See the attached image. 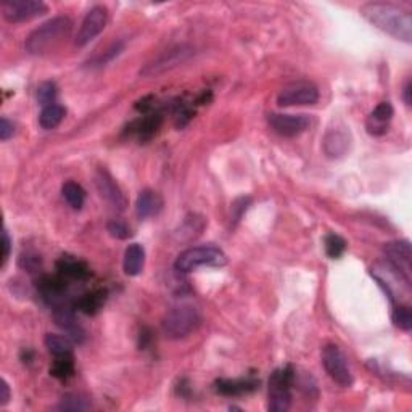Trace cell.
Returning <instances> with one entry per match:
<instances>
[{
  "instance_id": "obj_2",
  "label": "cell",
  "mask_w": 412,
  "mask_h": 412,
  "mask_svg": "<svg viewBox=\"0 0 412 412\" xmlns=\"http://www.w3.org/2000/svg\"><path fill=\"white\" fill-rule=\"evenodd\" d=\"M73 29V21L68 17H55L41 26L26 37L24 48L31 55H46L55 50L70 36Z\"/></svg>"
},
{
  "instance_id": "obj_5",
  "label": "cell",
  "mask_w": 412,
  "mask_h": 412,
  "mask_svg": "<svg viewBox=\"0 0 412 412\" xmlns=\"http://www.w3.org/2000/svg\"><path fill=\"white\" fill-rule=\"evenodd\" d=\"M295 379L290 366L272 372L269 379V411L285 412L292 404V384Z\"/></svg>"
},
{
  "instance_id": "obj_22",
  "label": "cell",
  "mask_w": 412,
  "mask_h": 412,
  "mask_svg": "<svg viewBox=\"0 0 412 412\" xmlns=\"http://www.w3.org/2000/svg\"><path fill=\"white\" fill-rule=\"evenodd\" d=\"M106 300V292L105 290H94L82 295L79 300L76 301V308L79 309L81 312L87 314V316H94L105 305Z\"/></svg>"
},
{
  "instance_id": "obj_19",
  "label": "cell",
  "mask_w": 412,
  "mask_h": 412,
  "mask_svg": "<svg viewBox=\"0 0 412 412\" xmlns=\"http://www.w3.org/2000/svg\"><path fill=\"white\" fill-rule=\"evenodd\" d=\"M57 271L62 277L70 279V281H86L91 276L87 264L73 256H63L57 263Z\"/></svg>"
},
{
  "instance_id": "obj_20",
  "label": "cell",
  "mask_w": 412,
  "mask_h": 412,
  "mask_svg": "<svg viewBox=\"0 0 412 412\" xmlns=\"http://www.w3.org/2000/svg\"><path fill=\"white\" fill-rule=\"evenodd\" d=\"M145 263V250L139 243H132L126 248L124 252V263H122V268H124V272L127 276H139L144 269Z\"/></svg>"
},
{
  "instance_id": "obj_10",
  "label": "cell",
  "mask_w": 412,
  "mask_h": 412,
  "mask_svg": "<svg viewBox=\"0 0 412 412\" xmlns=\"http://www.w3.org/2000/svg\"><path fill=\"white\" fill-rule=\"evenodd\" d=\"M384 253L390 268L396 274H400L406 282L411 283L412 272V252L408 240H395V242L385 243Z\"/></svg>"
},
{
  "instance_id": "obj_38",
  "label": "cell",
  "mask_w": 412,
  "mask_h": 412,
  "mask_svg": "<svg viewBox=\"0 0 412 412\" xmlns=\"http://www.w3.org/2000/svg\"><path fill=\"white\" fill-rule=\"evenodd\" d=\"M403 95H404V102H406V105L408 106H411V82H408V84H406V87H404V92H403Z\"/></svg>"
},
{
  "instance_id": "obj_6",
  "label": "cell",
  "mask_w": 412,
  "mask_h": 412,
  "mask_svg": "<svg viewBox=\"0 0 412 412\" xmlns=\"http://www.w3.org/2000/svg\"><path fill=\"white\" fill-rule=\"evenodd\" d=\"M322 366L328 377L338 384L343 388L353 385V374L350 366H348V359L340 348L337 345H327L322 350Z\"/></svg>"
},
{
  "instance_id": "obj_33",
  "label": "cell",
  "mask_w": 412,
  "mask_h": 412,
  "mask_svg": "<svg viewBox=\"0 0 412 412\" xmlns=\"http://www.w3.org/2000/svg\"><path fill=\"white\" fill-rule=\"evenodd\" d=\"M122 48H124V46H122V42L111 44V46L108 47L105 52H103V55L95 58V63H97V65H100V66L102 65H106V63H110L113 60V58L120 55V53L122 52Z\"/></svg>"
},
{
  "instance_id": "obj_34",
  "label": "cell",
  "mask_w": 412,
  "mask_h": 412,
  "mask_svg": "<svg viewBox=\"0 0 412 412\" xmlns=\"http://www.w3.org/2000/svg\"><path fill=\"white\" fill-rule=\"evenodd\" d=\"M19 266L23 269H28L29 272L36 271V269L41 266V258L36 256V254H21V258H19Z\"/></svg>"
},
{
  "instance_id": "obj_26",
  "label": "cell",
  "mask_w": 412,
  "mask_h": 412,
  "mask_svg": "<svg viewBox=\"0 0 412 412\" xmlns=\"http://www.w3.org/2000/svg\"><path fill=\"white\" fill-rule=\"evenodd\" d=\"M52 377H55L58 380H66L75 374V361H73V355L70 356H58L53 361L50 367Z\"/></svg>"
},
{
  "instance_id": "obj_31",
  "label": "cell",
  "mask_w": 412,
  "mask_h": 412,
  "mask_svg": "<svg viewBox=\"0 0 412 412\" xmlns=\"http://www.w3.org/2000/svg\"><path fill=\"white\" fill-rule=\"evenodd\" d=\"M57 94V86L50 81L42 82V84L37 87V100L42 106H48L52 105V103H55Z\"/></svg>"
},
{
  "instance_id": "obj_18",
  "label": "cell",
  "mask_w": 412,
  "mask_h": 412,
  "mask_svg": "<svg viewBox=\"0 0 412 412\" xmlns=\"http://www.w3.org/2000/svg\"><path fill=\"white\" fill-rule=\"evenodd\" d=\"M163 208V200L155 190H142L135 202V214L139 219H149L156 216Z\"/></svg>"
},
{
  "instance_id": "obj_15",
  "label": "cell",
  "mask_w": 412,
  "mask_h": 412,
  "mask_svg": "<svg viewBox=\"0 0 412 412\" xmlns=\"http://www.w3.org/2000/svg\"><path fill=\"white\" fill-rule=\"evenodd\" d=\"M324 151L328 158H341L350 151L351 137L343 127H332L324 135Z\"/></svg>"
},
{
  "instance_id": "obj_4",
  "label": "cell",
  "mask_w": 412,
  "mask_h": 412,
  "mask_svg": "<svg viewBox=\"0 0 412 412\" xmlns=\"http://www.w3.org/2000/svg\"><path fill=\"white\" fill-rule=\"evenodd\" d=\"M227 263V258L223 250L216 247H194L182 252L176 259L174 268L176 271L187 274L192 272L195 269L211 266V268H221Z\"/></svg>"
},
{
  "instance_id": "obj_25",
  "label": "cell",
  "mask_w": 412,
  "mask_h": 412,
  "mask_svg": "<svg viewBox=\"0 0 412 412\" xmlns=\"http://www.w3.org/2000/svg\"><path fill=\"white\" fill-rule=\"evenodd\" d=\"M62 192L68 205H70L73 209L82 208V205L86 202V192L79 184L75 182V180H68V182L63 184Z\"/></svg>"
},
{
  "instance_id": "obj_28",
  "label": "cell",
  "mask_w": 412,
  "mask_h": 412,
  "mask_svg": "<svg viewBox=\"0 0 412 412\" xmlns=\"http://www.w3.org/2000/svg\"><path fill=\"white\" fill-rule=\"evenodd\" d=\"M57 409L58 411H73V412L87 411V409H91V401L81 395H68L60 401V404L57 406Z\"/></svg>"
},
{
  "instance_id": "obj_14",
  "label": "cell",
  "mask_w": 412,
  "mask_h": 412,
  "mask_svg": "<svg viewBox=\"0 0 412 412\" xmlns=\"http://www.w3.org/2000/svg\"><path fill=\"white\" fill-rule=\"evenodd\" d=\"M39 293L48 305L53 308L65 305V292H66V279L58 276H44L37 283Z\"/></svg>"
},
{
  "instance_id": "obj_1",
  "label": "cell",
  "mask_w": 412,
  "mask_h": 412,
  "mask_svg": "<svg viewBox=\"0 0 412 412\" xmlns=\"http://www.w3.org/2000/svg\"><path fill=\"white\" fill-rule=\"evenodd\" d=\"M359 13L374 28L398 39V41L411 44L412 15L408 10L388 2H369L362 5Z\"/></svg>"
},
{
  "instance_id": "obj_16",
  "label": "cell",
  "mask_w": 412,
  "mask_h": 412,
  "mask_svg": "<svg viewBox=\"0 0 412 412\" xmlns=\"http://www.w3.org/2000/svg\"><path fill=\"white\" fill-rule=\"evenodd\" d=\"M53 317H55L57 326L68 333V338H71V340L76 343L84 341L86 332L84 328L77 324L75 317V311H73L71 306L68 305L57 306L53 309Z\"/></svg>"
},
{
  "instance_id": "obj_24",
  "label": "cell",
  "mask_w": 412,
  "mask_h": 412,
  "mask_svg": "<svg viewBox=\"0 0 412 412\" xmlns=\"http://www.w3.org/2000/svg\"><path fill=\"white\" fill-rule=\"evenodd\" d=\"M46 346L50 355L58 356H70L73 355V343L68 337L55 335V333H47L46 335Z\"/></svg>"
},
{
  "instance_id": "obj_7",
  "label": "cell",
  "mask_w": 412,
  "mask_h": 412,
  "mask_svg": "<svg viewBox=\"0 0 412 412\" xmlns=\"http://www.w3.org/2000/svg\"><path fill=\"white\" fill-rule=\"evenodd\" d=\"M194 55V48L190 46H176L171 47L168 50H165L163 53H160L155 60H151L150 63H147L144 66V70H140V75L145 77H151V76H158L163 75V73L173 70V68L182 65L184 62H187L190 57Z\"/></svg>"
},
{
  "instance_id": "obj_12",
  "label": "cell",
  "mask_w": 412,
  "mask_h": 412,
  "mask_svg": "<svg viewBox=\"0 0 412 412\" xmlns=\"http://www.w3.org/2000/svg\"><path fill=\"white\" fill-rule=\"evenodd\" d=\"M268 121L272 131L282 137L300 135L311 124V120L306 115H285V113H272Z\"/></svg>"
},
{
  "instance_id": "obj_36",
  "label": "cell",
  "mask_w": 412,
  "mask_h": 412,
  "mask_svg": "<svg viewBox=\"0 0 412 412\" xmlns=\"http://www.w3.org/2000/svg\"><path fill=\"white\" fill-rule=\"evenodd\" d=\"M2 245H3L2 264H5V263H7L8 256H10V248H12V240H10V235L7 232V229H3V232H2Z\"/></svg>"
},
{
  "instance_id": "obj_8",
  "label": "cell",
  "mask_w": 412,
  "mask_h": 412,
  "mask_svg": "<svg viewBox=\"0 0 412 412\" xmlns=\"http://www.w3.org/2000/svg\"><path fill=\"white\" fill-rule=\"evenodd\" d=\"M319 100L317 87L309 81H297L283 87L277 95L279 106L314 105Z\"/></svg>"
},
{
  "instance_id": "obj_3",
  "label": "cell",
  "mask_w": 412,
  "mask_h": 412,
  "mask_svg": "<svg viewBox=\"0 0 412 412\" xmlns=\"http://www.w3.org/2000/svg\"><path fill=\"white\" fill-rule=\"evenodd\" d=\"M200 326V312L192 305H178L165 314L161 328L171 340H180L197 330Z\"/></svg>"
},
{
  "instance_id": "obj_30",
  "label": "cell",
  "mask_w": 412,
  "mask_h": 412,
  "mask_svg": "<svg viewBox=\"0 0 412 412\" xmlns=\"http://www.w3.org/2000/svg\"><path fill=\"white\" fill-rule=\"evenodd\" d=\"M391 319H393L395 326L400 327L401 330L409 332L412 328V312L409 306H396Z\"/></svg>"
},
{
  "instance_id": "obj_27",
  "label": "cell",
  "mask_w": 412,
  "mask_h": 412,
  "mask_svg": "<svg viewBox=\"0 0 412 412\" xmlns=\"http://www.w3.org/2000/svg\"><path fill=\"white\" fill-rule=\"evenodd\" d=\"M161 124V118L160 115H150L144 118V120L139 121L137 124V135H139L140 140H149L150 137L155 135V132L158 131V127Z\"/></svg>"
},
{
  "instance_id": "obj_23",
  "label": "cell",
  "mask_w": 412,
  "mask_h": 412,
  "mask_svg": "<svg viewBox=\"0 0 412 412\" xmlns=\"http://www.w3.org/2000/svg\"><path fill=\"white\" fill-rule=\"evenodd\" d=\"M65 108L58 103H52V105L44 106L41 115H39V124H41L44 129H53L57 127L65 118Z\"/></svg>"
},
{
  "instance_id": "obj_35",
  "label": "cell",
  "mask_w": 412,
  "mask_h": 412,
  "mask_svg": "<svg viewBox=\"0 0 412 412\" xmlns=\"http://www.w3.org/2000/svg\"><path fill=\"white\" fill-rule=\"evenodd\" d=\"M15 134V126L13 122L8 120V118H2L0 120V140L2 142H7L10 137H13Z\"/></svg>"
},
{
  "instance_id": "obj_37",
  "label": "cell",
  "mask_w": 412,
  "mask_h": 412,
  "mask_svg": "<svg viewBox=\"0 0 412 412\" xmlns=\"http://www.w3.org/2000/svg\"><path fill=\"white\" fill-rule=\"evenodd\" d=\"M10 401V386L3 379L0 380V406H5Z\"/></svg>"
},
{
  "instance_id": "obj_11",
  "label": "cell",
  "mask_w": 412,
  "mask_h": 412,
  "mask_svg": "<svg viewBox=\"0 0 412 412\" xmlns=\"http://www.w3.org/2000/svg\"><path fill=\"white\" fill-rule=\"evenodd\" d=\"M106 21H108V12L105 7L97 5V7L91 8L89 13H87L84 19H82L79 31H77L76 46L84 47L91 41H94L103 29H105Z\"/></svg>"
},
{
  "instance_id": "obj_13",
  "label": "cell",
  "mask_w": 412,
  "mask_h": 412,
  "mask_svg": "<svg viewBox=\"0 0 412 412\" xmlns=\"http://www.w3.org/2000/svg\"><path fill=\"white\" fill-rule=\"evenodd\" d=\"M95 185L99 194L102 195V198H105L108 203L115 206L118 209H124L126 208V197L124 194L121 192V189L118 187V184L115 182V179L111 178V174L108 173L106 169H99L95 173Z\"/></svg>"
},
{
  "instance_id": "obj_29",
  "label": "cell",
  "mask_w": 412,
  "mask_h": 412,
  "mask_svg": "<svg viewBox=\"0 0 412 412\" xmlns=\"http://www.w3.org/2000/svg\"><path fill=\"white\" fill-rule=\"evenodd\" d=\"M324 245H326V253L332 259L340 258L346 250L345 238L340 237V235H337V234H327L326 238H324Z\"/></svg>"
},
{
  "instance_id": "obj_32",
  "label": "cell",
  "mask_w": 412,
  "mask_h": 412,
  "mask_svg": "<svg viewBox=\"0 0 412 412\" xmlns=\"http://www.w3.org/2000/svg\"><path fill=\"white\" fill-rule=\"evenodd\" d=\"M106 229H108V232H110L111 237H115V238L124 240L127 237H131V229L127 227V225L120 219L110 221L106 225Z\"/></svg>"
},
{
  "instance_id": "obj_9",
  "label": "cell",
  "mask_w": 412,
  "mask_h": 412,
  "mask_svg": "<svg viewBox=\"0 0 412 412\" xmlns=\"http://www.w3.org/2000/svg\"><path fill=\"white\" fill-rule=\"evenodd\" d=\"M0 8L8 23L29 21L47 12V5L41 0H3Z\"/></svg>"
},
{
  "instance_id": "obj_17",
  "label": "cell",
  "mask_w": 412,
  "mask_h": 412,
  "mask_svg": "<svg viewBox=\"0 0 412 412\" xmlns=\"http://www.w3.org/2000/svg\"><path fill=\"white\" fill-rule=\"evenodd\" d=\"M393 106L390 102H380L367 118L366 127L371 135H384L388 132V124L393 118Z\"/></svg>"
},
{
  "instance_id": "obj_21",
  "label": "cell",
  "mask_w": 412,
  "mask_h": 412,
  "mask_svg": "<svg viewBox=\"0 0 412 412\" xmlns=\"http://www.w3.org/2000/svg\"><path fill=\"white\" fill-rule=\"evenodd\" d=\"M258 382L247 379V380H218L216 382V391L224 396H238L250 393L256 390Z\"/></svg>"
}]
</instances>
